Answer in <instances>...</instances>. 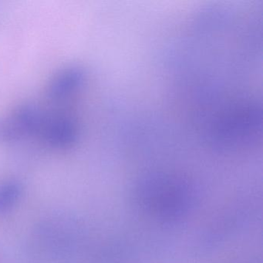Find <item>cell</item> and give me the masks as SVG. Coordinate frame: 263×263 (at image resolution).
Returning a JSON list of instances; mask_svg holds the SVG:
<instances>
[{
  "instance_id": "3957f363",
  "label": "cell",
  "mask_w": 263,
  "mask_h": 263,
  "mask_svg": "<svg viewBox=\"0 0 263 263\" xmlns=\"http://www.w3.org/2000/svg\"><path fill=\"white\" fill-rule=\"evenodd\" d=\"M22 185L16 181H8L0 184V215L11 211L21 199Z\"/></svg>"
},
{
  "instance_id": "7a4b0ae2",
  "label": "cell",
  "mask_w": 263,
  "mask_h": 263,
  "mask_svg": "<svg viewBox=\"0 0 263 263\" xmlns=\"http://www.w3.org/2000/svg\"><path fill=\"white\" fill-rule=\"evenodd\" d=\"M83 81V72L79 69H71L61 73L52 83L50 87V95L51 98H63L65 93H70L73 87L80 85Z\"/></svg>"
},
{
  "instance_id": "6da1fadb",
  "label": "cell",
  "mask_w": 263,
  "mask_h": 263,
  "mask_svg": "<svg viewBox=\"0 0 263 263\" xmlns=\"http://www.w3.org/2000/svg\"><path fill=\"white\" fill-rule=\"evenodd\" d=\"M8 118L0 122V141L33 130L40 117L36 109L29 105L18 109Z\"/></svg>"
}]
</instances>
